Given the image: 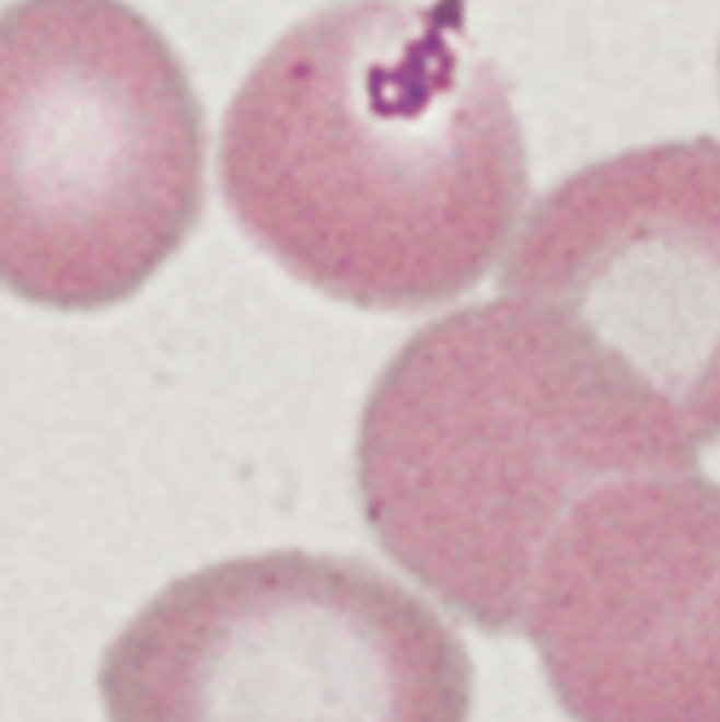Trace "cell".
Masks as SVG:
<instances>
[{
    "label": "cell",
    "mask_w": 720,
    "mask_h": 722,
    "mask_svg": "<svg viewBox=\"0 0 720 722\" xmlns=\"http://www.w3.org/2000/svg\"><path fill=\"white\" fill-rule=\"evenodd\" d=\"M659 399L574 326L501 295L422 326L363 408L360 506L380 548L485 632H518L546 543L623 476L695 469Z\"/></svg>",
    "instance_id": "obj_2"
},
{
    "label": "cell",
    "mask_w": 720,
    "mask_h": 722,
    "mask_svg": "<svg viewBox=\"0 0 720 722\" xmlns=\"http://www.w3.org/2000/svg\"><path fill=\"white\" fill-rule=\"evenodd\" d=\"M521 632L574 722H720V484H600L546 543Z\"/></svg>",
    "instance_id": "obj_6"
},
{
    "label": "cell",
    "mask_w": 720,
    "mask_h": 722,
    "mask_svg": "<svg viewBox=\"0 0 720 722\" xmlns=\"http://www.w3.org/2000/svg\"><path fill=\"white\" fill-rule=\"evenodd\" d=\"M501 295L544 306L662 403L698 453L720 442V141L619 152L521 220Z\"/></svg>",
    "instance_id": "obj_5"
},
{
    "label": "cell",
    "mask_w": 720,
    "mask_h": 722,
    "mask_svg": "<svg viewBox=\"0 0 720 722\" xmlns=\"http://www.w3.org/2000/svg\"><path fill=\"white\" fill-rule=\"evenodd\" d=\"M107 722H471L473 664L352 557L270 551L170 582L107 647Z\"/></svg>",
    "instance_id": "obj_4"
},
{
    "label": "cell",
    "mask_w": 720,
    "mask_h": 722,
    "mask_svg": "<svg viewBox=\"0 0 720 722\" xmlns=\"http://www.w3.org/2000/svg\"><path fill=\"white\" fill-rule=\"evenodd\" d=\"M204 113L121 0L0 14V287L88 313L138 293L204 206Z\"/></svg>",
    "instance_id": "obj_3"
},
{
    "label": "cell",
    "mask_w": 720,
    "mask_h": 722,
    "mask_svg": "<svg viewBox=\"0 0 720 722\" xmlns=\"http://www.w3.org/2000/svg\"><path fill=\"white\" fill-rule=\"evenodd\" d=\"M220 177L295 279L394 313L471 290L530 195L521 124L462 0H352L290 28L231 102Z\"/></svg>",
    "instance_id": "obj_1"
}]
</instances>
